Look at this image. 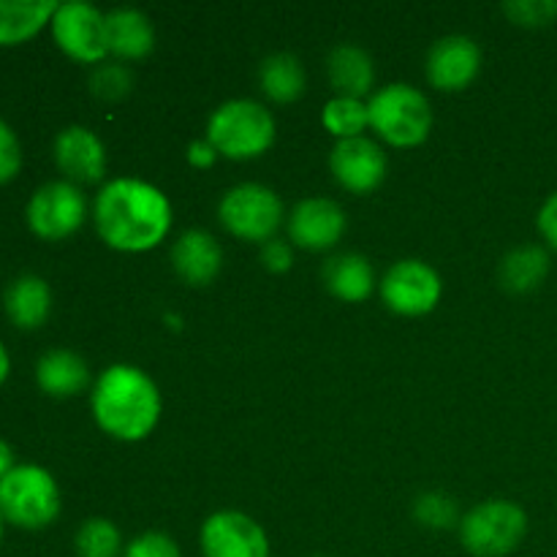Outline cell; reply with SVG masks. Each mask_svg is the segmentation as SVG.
<instances>
[{
  "label": "cell",
  "mask_w": 557,
  "mask_h": 557,
  "mask_svg": "<svg viewBox=\"0 0 557 557\" xmlns=\"http://www.w3.org/2000/svg\"><path fill=\"white\" fill-rule=\"evenodd\" d=\"M92 221L109 248L141 253L166 239L172 228V205L156 185L120 177L98 190Z\"/></svg>",
  "instance_id": "1"
},
{
  "label": "cell",
  "mask_w": 557,
  "mask_h": 557,
  "mask_svg": "<svg viewBox=\"0 0 557 557\" xmlns=\"http://www.w3.org/2000/svg\"><path fill=\"white\" fill-rule=\"evenodd\" d=\"M92 417L98 428L117 441H141L161 419V392L145 370L112 364L92 386Z\"/></svg>",
  "instance_id": "2"
},
{
  "label": "cell",
  "mask_w": 557,
  "mask_h": 557,
  "mask_svg": "<svg viewBox=\"0 0 557 557\" xmlns=\"http://www.w3.org/2000/svg\"><path fill=\"white\" fill-rule=\"evenodd\" d=\"M207 139L221 156L234 158V161L259 158L275 141V117L270 109L250 98L226 101L212 112L207 123Z\"/></svg>",
  "instance_id": "3"
},
{
  "label": "cell",
  "mask_w": 557,
  "mask_h": 557,
  "mask_svg": "<svg viewBox=\"0 0 557 557\" xmlns=\"http://www.w3.org/2000/svg\"><path fill=\"white\" fill-rule=\"evenodd\" d=\"M0 515L25 531H41L60 515V490L41 466H14L0 479Z\"/></svg>",
  "instance_id": "4"
},
{
  "label": "cell",
  "mask_w": 557,
  "mask_h": 557,
  "mask_svg": "<svg viewBox=\"0 0 557 557\" xmlns=\"http://www.w3.org/2000/svg\"><path fill=\"white\" fill-rule=\"evenodd\" d=\"M368 114L373 131L395 147L422 145L433 128V109L424 92L403 82L381 87L368 101Z\"/></svg>",
  "instance_id": "5"
},
{
  "label": "cell",
  "mask_w": 557,
  "mask_h": 557,
  "mask_svg": "<svg viewBox=\"0 0 557 557\" xmlns=\"http://www.w3.org/2000/svg\"><path fill=\"white\" fill-rule=\"evenodd\" d=\"M528 533V515L511 500H487L460 520L462 547L476 557H506Z\"/></svg>",
  "instance_id": "6"
},
{
  "label": "cell",
  "mask_w": 557,
  "mask_h": 557,
  "mask_svg": "<svg viewBox=\"0 0 557 557\" xmlns=\"http://www.w3.org/2000/svg\"><path fill=\"white\" fill-rule=\"evenodd\" d=\"M223 228L245 243H270L283 223V201L272 188L259 183H243L226 190L218 205Z\"/></svg>",
  "instance_id": "7"
},
{
  "label": "cell",
  "mask_w": 557,
  "mask_h": 557,
  "mask_svg": "<svg viewBox=\"0 0 557 557\" xmlns=\"http://www.w3.org/2000/svg\"><path fill=\"white\" fill-rule=\"evenodd\" d=\"M87 201L79 185L69 180H52L41 185L27 201V226L36 237L58 243L71 237L85 223Z\"/></svg>",
  "instance_id": "8"
},
{
  "label": "cell",
  "mask_w": 557,
  "mask_h": 557,
  "mask_svg": "<svg viewBox=\"0 0 557 557\" xmlns=\"http://www.w3.org/2000/svg\"><path fill=\"white\" fill-rule=\"evenodd\" d=\"M52 36L58 47L79 63H101L109 52L107 16L85 0L58 5L52 16Z\"/></svg>",
  "instance_id": "9"
},
{
  "label": "cell",
  "mask_w": 557,
  "mask_h": 557,
  "mask_svg": "<svg viewBox=\"0 0 557 557\" xmlns=\"http://www.w3.org/2000/svg\"><path fill=\"white\" fill-rule=\"evenodd\" d=\"M381 299L400 315H424L438 305L441 277L419 259H403L381 281Z\"/></svg>",
  "instance_id": "10"
},
{
  "label": "cell",
  "mask_w": 557,
  "mask_h": 557,
  "mask_svg": "<svg viewBox=\"0 0 557 557\" xmlns=\"http://www.w3.org/2000/svg\"><path fill=\"white\" fill-rule=\"evenodd\" d=\"M205 557H270L264 528L243 511H218L201 525Z\"/></svg>",
  "instance_id": "11"
},
{
  "label": "cell",
  "mask_w": 557,
  "mask_h": 557,
  "mask_svg": "<svg viewBox=\"0 0 557 557\" xmlns=\"http://www.w3.org/2000/svg\"><path fill=\"white\" fill-rule=\"evenodd\" d=\"M332 174L351 194H370L386 177V156L373 139H341L330 156Z\"/></svg>",
  "instance_id": "12"
},
{
  "label": "cell",
  "mask_w": 557,
  "mask_h": 557,
  "mask_svg": "<svg viewBox=\"0 0 557 557\" xmlns=\"http://www.w3.org/2000/svg\"><path fill=\"white\" fill-rule=\"evenodd\" d=\"M54 163L69 183H101L107 174V147L85 125H69L54 136Z\"/></svg>",
  "instance_id": "13"
},
{
  "label": "cell",
  "mask_w": 557,
  "mask_h": 557,
  "mask_svg": "<svg viewBox=\"0 0 557 557\" xmlns=\"http://www.w3.org/2000/svg\"><path fill=\"white\" fill-rule=\"evenodd\" d=\"M346 232V212L324 196L299 201L288 215V237L305 250H330Z\"/></svg>",
  "instance_id": "14"
},
{
  "label": "cell",
  "mask_w": 557,
  "mask_h": 557,
  "mask_svg": "<svg viewBox=\"0 0 557 557\" xmlns=\"http://www.w3.org/2000/svg\"><path fill=\"white\" fill-rule=\"evenodd\" d=\"M482 69V49L468 36H446L430 49L428 79L444 92L466 90Z\"/></svg>",
  "instance_id": "15"
},
{
  "label": "cell",
  "mask_w": 557,
  "mask_h": 557,
  "mask_svg": "<svg viewBox=\"0 0 557 557\" xmlns=\"http://www.w3.org/2000/svg\"><path fill=\"white\" fill-rule=\"evenodd\" d=\"M223 264V250L210 232L190 228L174 243L172 267L188 286H207L215 281Z\"/></svg>",
  "instance_id": "16"
},
{
  "label": "cell",
  "mask_w": 557,
  "mask_h": 557,
  "mask_svg": "<svg viewBox=\"0 0 557 557\" xmlns=\"http://www.w3.org/2000/svg\"><path fill=\"white\" fill-rule=\"evenodd\" d=\"M326 71H330V82L335 87L337 98L362 101L373 90V58L357 44H341V47L332 49L330 60H326Z\"/></svg>",
  "instance_id": "17"
},
{
  "label": "cell",
  "mask_w": 557,
  "mask_h": 557,
  "mask_svg": "<svg viewBox=\"0 0 557 557\" xmlns=\"http://www.w3.org/2000/svg\"><path fill=\"white\" fill-rule=\"evenodd\" d=\"M36 381L49 397H74L90 384V370L79 354L69 348H52L36 364Z\"/></svg>",
  "instance_id": "18"
},
{
  "label": "cell",
  "mask_w": 557,
  "mask_h": 557,
  "mask_svg": "<svg viewBox=\"0 0 557 557\" xmlns=\"http://www.w3.org/2000/svg\"><path fill=\"white\" fill-rule=\"evenodd\" d=\"M109 52L123 60H141L156 47L150 16L139 9H114L107 14Z\"/></svg>",
  "instance_id": "19"
},
{
  "label": "cell",
  "mask_w": 557,
  "mask_h": 557,
  "mask_svg": "<svg viewBox=\"0 0 557 557\" xmlns=\"http://www.w3.org/2000/svg\"><path fill=\"white\" fill-rule=\"evenodd\" d=\"M5 313L20 330H38L52 310V292L38 275H20L5 288Z\"/></svg>",
  "instance_id": "20"
},
{
  "label": "cell",
  "mask_w": 557,
  "mask_h": 557,
  "mask_svg": "<svg viewBox=\"0 0 557 557\" xmlns=\"http://www.w3.org/2000/svg\"><path fill=\"white\" fill-rule=\"evenodd\" d=\"M553 270L549 250L542 245H520L509 250L498 267V281L511 294H531L547 281Z\"/></svg>",
  "instance_id": "21"
},
{
  "label": "cell",
  "mask_w": 557,
  "mask_h": 557,
  "mask_svg": "<svg viewBox=\"0 0 557 557\" xmlns=\"http://www.w3.org/2000/svg\"><path fill=\"white\" fill-rule=\"evenodd\" d=\"M54 0H0V47H14L52 22Z\"/></svg>",
  "instance_id": "22"
},
{
  "label": "cell",
  "mask_w": 557,
  "mask_h": 557,
  "mask_svg": "<svg viewBox=\"0 0 557 557\" xmlns=\"http://www.w3.org/2000/svg\"><path fill=\"white\" fill-rule=\"evenodd\" d=\"M324 283L343 302H362L375 286L373 267L359 253L332 256L324 264Z\"/></svg>",
  "instance_id": "23"
},
{
  "label": "cell",
  "mask_w": 557,
  "mask_h": 557,
  "mask_svg": "<svg viewBox=\"0 0 557 557\" xmlns=\"http://www.w3.org/2000/svg\"><path fill=\"white\" fill-rule=\"evenodd\" d=\"M259 82L270 101L292 103L305 92V69L294 54L277 52L261 63Z\"/></svg>",
  "instance_id": "24"
},
{
  "label": "cell",
  "mask_w": 557,
  "mask_h": 557,
  "mask_svg": "<svg viewBox=\"0 0 557 557\" xmlns=\"http://www.w3.org/2000/svg\"><path fill=\"white\" fill-rule=\"evenodd\" d=\"M79 557H123V536L107 517H92L76 531L74 539Z\"/></svg>",
  "instance_id": "25"
},
{
  "label": "cell",
  "mask_w": 557,
  "mask_h": 557,
  "mask_svg": "<svg viewBox=\"0 0 557 557\" xmlns=\"http://www.w3.org/2000/svg\"><path fill=\"white\" fill-rule=\"evenodd\" d=\"M324 125L330 134L341 136V139H357L362 131L370 125L368 103L357 101V98H332L324 107Z\"/></svg>",
  "instance_id": "26"
},
{
  "label": "cell",
  "mask_w": 557,
  "mask_h": 557,
  "mask_svg": "<svg viewBox=\"0 0 557 557\" xmlns=\"http://www.w3.org/2000/svg\"><path fill=\"white\" fill-rule=\"evenodd\" d=\"M413 517L419 525L433 528V531H449V528L460 525V511L451 495L446 493H424L419 495L413 504Z\"/></svg>",
  "instance_id": "27"
},
{
  "label": "cell",
  "mask_w": 557,
  "mask_h": 557,
  "mask_svg": "<svg viewBox=\"0 0 557 557\" xmlns=\"http://www.w3.org/2000/svg\"><path fill=\"white\" fill-rule=\"evenodd\" d=\"M134 87V74L123 63H98L90 74V90L101 101H120Z\"/></svg>",
  "instance_id": "28"
},
{
  "label": "cell",
  "mask_w": 557,
  "mask_h": 557,
  "mask_svg": "<svg viewBox=\"0 0 557 557\" xmlns=\"http://www.w3.org/2000/svg\"><path fill=\"white\" fill-rule=\"evenodd\" d=\"M504 11L520 27H547L557 20V0H509Z\"/></svg>",
  "instance_id": "29"
},
{
  "label": "cell",
  "mask_w": 557,
  "mask_h": 557,
  "mask_svg": "<svg viewBox=\"0 0 557 557\" xmlns=\"http://www.w3.org/2000/svg\"><path fill=\"white\" fill-rule=\"evenodd\" d=\"M123 557H183V555H180L177 542H174L172 536L150 531V533H141V536H136L134 542L125 544Z\"/></svg>",
  "instance_id": "30"
},
{
  "label": "cell",
  "mask_w": 557,
  "mask_h": 557,
  "mask_svg": "<svg viewBox=\"0 0 557 557\" xmlns=\"http://www.w3.org/2000/svg\"><path fill=\"white\" fill-rule=\"evenodd\" d=\"M22 169V147L14 128L0 120V183H11Z\"/></svg>",
  "instance_id": "31"
},
{
  "label": "cell",
  "mask_w": 557,
  "mask_h": 557,
  "mask_svg": "<svg viewBox=\"0 0 557 557\" xmlns=\"http://www.w3.org/2000/svg\"><path fill=\"white\" fill-rule=\"evenodd\" d=\"M261 264H264L270 272H288L294 264L292 245H288L286 239L272 237L270 243L261 245Z\"/></svg>",
  "instance_id": "32"
},
{
  "label": "cell",
  "mask_w": 557,
  "mask_h": 557,
  "mask_svg": "<svg viewBox=\"0 0 557 557\" xmlns=\"http://www.w3.org/2000/svg\"><path fill=\"white\" fill-rule=\"evenodd\" d=\"M539 232H542L544 243L557 250V190L547 196V201L539 210Z\"/></svg>",
  "instance_id": "33"
},
{
  "label": "cell",
  "mask_w": 557,
  "mask_h": 557,
  "mask_svg": "<svg viewBox=\"0 0 557 557\" xmlns=\"http://www.w3.org/2000/svg\"><path fill=\"white\" fill-rule=\"evenodd\" d=\"M221 152L212 147L210 139H199V141H190L188 145V163L196 169H210L215 163V158Z\"/></svg>",
  "instance_id": "34"
},
{
  "label": "cell",
  "mask_w": 557,
  "mask_h": 557,
  "mask_svg": "<svg viewBox=\"0 0 557 557\" xmlns=\"http://www.w3.org/2000/svg\"><path fill=\"white\" fill-rule=\"evenodd\" d=\"M11 468H14V451H11V446L0 438V479H3Z\"/></svg>",
  "instance_id": "35"
},
{
  "label": "cell",
  "mask_w": 557,
  "mask_h": 557,
  "mask_svg": "<svg viewBox=\"0 0 557 557\" xmlns=\"http://www.w3.org/2000/svg\"><path fill=\"white\" fill-rule=\"evenodd\" d=\"M9 370H11L9 351H5V346H3V343H0V384H3V381L9 379Z\"/></svg>",
  "instance_id": "36"
},
{
  "label": "cell",
  "mask_w": 557,
  "mask_h": 557,
  "mask_svg": "<svg viewBox=\"0 0 557 557\" xmlns=\"http://www.w3.org/2000/svg\"><path fill=\"white\" fill-rule=\"evenodd\" d=\"M0 542H3V515H0Z\"/></svg>",
  "instance_id": "37"
},
{
  "label": "cell",
  "mask_w": 557,
  "mask_h": 557,
  "mask_svg": "<svg viewBox=\"0 0 557 557\" xmlns=\"http://www.w3.org/2000/svg\"><path fill=\"white\" fill-rule=\"evenodd\" d=\"M315 557H324V555H315Z\"/></svg>",
  "instance_id": "38"
}]
</instances>
